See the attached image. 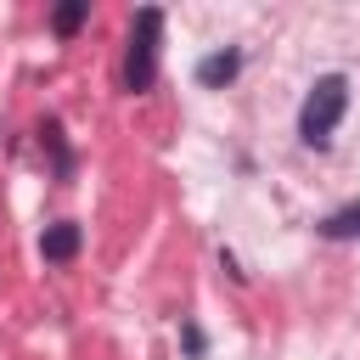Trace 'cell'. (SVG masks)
<instances>
[{"mask_svg":"<svg viewBox=\"0 0 360 360\" xmlns=\"http://www.w3.org/2000/svg\"><path fill=\"white\" fill-rule=\"evenodd\" d=\"M236 73H242V51H236V45L208 51V56L197 62V84H202V90H219V84H231Z\"/></svg>","mask_w":360,"mask_h":360,"instance_id":"277c9868","label":"cell"},{"mask_svg":"<svg viewBox=\"0 0 360 360\" xmlns=\"http://www.w3.org/2000/svg\"><path fill=\"white\" fill-rule=\"evenodd\" d=\"M158 39H163V11L141 6L135 22H129V51H124V90L129 96L152 90V79H158Z\"/></svg>","mask_w":360,"mask_h":360,"instance_id":"7a4b0ae2","label":"cell"},{"mask_svg":"<svg viewBox=\"0 0 360 360\" xmlns=\"http://www.w3.org/2000/svg\"><path fill=\"white\" fill-rule=\"evenodd\" d=\"M79 248H84V231H79L73 219H56V225L39 231V253H45V264H68Z\"/></svg>","mask_w":360,"mask_h":360,"instance_id":"3957f363","label":"cell"},{"mask_svg":"<svg viewBox=\"0 0 360 360\" xmlns=\"http://www.w3.org/2000/svg\"><path fill=\"white\" fill-rule=\"evenodd\" d=\"M326 242H343V236H360V202H349V208H338V214H326L321 225H315Z\"/></svg>","mask_w":360,"mask_h":360,"instance_id":"52a82bcc","label":"cell"},{"mask_svg":"<svg viewBox=\"0 0 360 360\" xmlns=\"http://www.w3.org/2000/svg\"><path fill=\"white\" fill-rule=\"evenodd\" d=\"M349 112V79L343 73H321L315 84H309V96H304V107H298V141L304 146H332V129H338V118Z\"/></svg>","mask_w":360,"mask_h":360,"instance_id":"6da1fadb","label":"cell"},{"mask_svg":"<svg viewBox=\"0 0 360 360\" xmlns=\"http://www.w3.org/2000/svg\"><path fill=\"white\" fill-rule=\"evenodd\" d=\"M180 343H186V354H191V360H202V332H197L191 321L180 326Z\"/></svg>","mask_w":360,"mask_h":360,"instance_id":"ba28073f","label":"cell"},{"mask_svg":"<svg viewBox=\"0 0 360 360\" xmlns=\"http://www.w3.org/2000/svg\"><path fill=\"white\" fill-rule=\"evenodd\" d=\"M39 141H45V152H51L56 180H68V174H73V152H68V141H62V124H56V118H45V124H39Z\"/></svg>","mask_w":360,"mask_h":360,"instance_id":"5b68a950","label":"cell"},{"mask_svg":"<svg viewBox=\"0 0 360 360\" xmlns=\"http://www.w3.org/2000/svg\"><path fill=\"white\" fill-rule=\"evenodd\" d=\"M84 22H90V0H62V6L51 11V28H56L62 39H73Z\"/></svg>","mask_w":360,"mask_h":360,"instance_id":"8992f818","label":"cell"}]
</instances>
